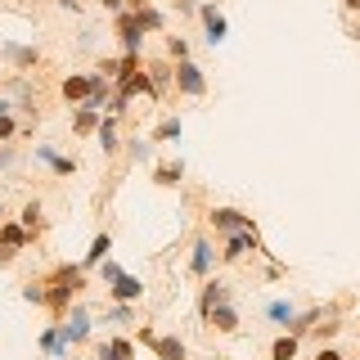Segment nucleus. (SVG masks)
<instances>
[{
  "label": "nucleus",
  "instance_id": "obj_34",
  "mask_svg": "<svg viewBox=\"0 0 360 360\" xmlns=\"http://www.w3.org/2000/svg\"><path fill=\"white\" fill-rule=\"evenodd\" d=\"M14 162H18L14 144H0V172H14Z\"/></svg>",
  "mask_w": 360,
  "mask_h": 360
},
{
  "label": "nucleus",
  "instance_id": "obj_27",
  "mask_svg": "<svg viewBox=\"0 0 360 360\" xmlns=\"http://www.w3.org/2000/svg\"><path fill=\"white\" fill-rule=\"evenodd\" d=\"M99 117H104V112H95V108L77 104V112H72V135H95V127H99Z\"/></svg>",
  "mask_w": 360,
  "mask_h": 360
},
{
  "label": "nucleus",
  "instance_id": "obj_39",
  "mask_svg": "<svg viewBox=\"0 0 360 360\" xmlns=\"http://www.w3.org/2000/svg\"><path fill=\"white\" fill-rule=\"evenodd\" d=\"M0 112H14V99H9L5 90H0Z\"/></svg>",
  "mask_w": 360,
  "mask_h": 360
},
{
  "label": "nucleus",
  "instance_id": "obj_31",
  "mask_svg": "<svg viewBox=\"0 0 360 360\" xmlns=\"http://www.w3.org/2000/svg\"><path fill=\"white\" fill-rule=\"evenodd\" d=\"M22 302H32V307H45V279H27V284H22Z\"/></svg>",
  "mask_w": 360,
  "mask_h": 360
},
{
  "label": "nucleus",
  "instance_id": "obj_8",
  "mask_svg": "<svg viewBox=\"0 0 360 360\" xmlns=\"http://www.w3.org/2000/svg\"><path fill=\"white\" fill-rule=\"evenodd\" d=\"M248 252H266L262 248V234H257V225L252 230H239V234H225V248H221V262H243Z\"/></svg>",
  "mask_w": 360,
  "mask_h": 360
},
{
  "label": "nucleus",
  "instance_id": "obj_28",
  "mask_svg": "<svg viewBox=\"0 0 360 360\" xmlns=\"http://www.w3.org/2000/svg\"><path fill=\"white\" fill-rule=\"evenodd\" d=\"M180 131H185V122H180L176 112H172V117H162V122L153 127L149 140H153V144H172V140H180Z\"/></svg>",
  "mask_w": 360,
  "mask_h": 360
},
{
  "label": "nucleus",
  "instance_id": "obj_13",
  "mask_svg": "<svg viewBox=\"0 0 360 360\" xmlns=\"http://www.w3.org/2000/svg\"><path fill=\"white\" fill-rule=\"evenodd\" d=\"M37 347H41V356H50V360H72V342L63 338L59 320H54V324H45V329L37 333Z\"/></svg>",
  "mask_w": 360,
  "mask_h": 360
},
{
  "label": "nucleus",
  "instance_id": "obj_32",
  "mask_svg": "<svg viewBox=\"0 0 360 360\" xmlns=\"http://www.w3.org/2000/svg\"><path fill=\"white\" fill-rule=\"evenodd\" d=\"M14 135H18V117L14 112H0V144H14Z\"/></svg>",
  "mask_w": 360,
  "mask_h": 360
},
{
  "label": "nucleus",
  "instance_id": "obj_14",
  "mask_svg": "<svg viewBox=\"0 0 360 360\" xmlns=\"http://www.w3.org/2000/svg\"><path fill=\"white\" fill-rule=\"evenodd\" d=\"M221 302H230V284L217 279V275H207V279H202V292H198V320H207Z\"/></svg>",
  "mask_w": 360,
  "mask_h": 360
},
{
  "label": "nucleus",
  "instance_id": "obj_17",
  "mask_svg": "<svg viewBox=\"0 0 360 360\" xmlns=\"http://www.w3.org/2000/svg\"><path fill=\"white\" fill-rule=\"evenodd\" d=\"M104 288H108V297H112V302H140V297H144V279L127 275V270H122L112 284H104Z\"/></svg>",
  "mask_w": 360,
  "mask_h": 360
},
{
  "label": "nucleus",
  "instance_id": "obj_41",
  "mask_svg": "<svg viewBox=\"0 0 360 360\" xmlns=\"http://www.w3.org/2000/svg\"><path fill=\"white\" fill-rule=\"evenodd\" d=\"M5 217H9V212H5V198H0V221H5Z\"/></svg>",
  "mask_w": 360,
  "mask_h": 360
},
{
  "label": "nucleus",
  "instance_id": "obj_4",
  "mask_svg": "<svg viewBox=\"0 0 360 360\" xmlns=\"http://www.w3.org/2000/svg\"><path fill=\"white\" fill-rule=\"evenodd\" d=\"M32 243H37V234L22 230L18 217H5V221H0V266H9L18 252H27Z\"/></svg>",
  "mask_w": 360,
  "mask_h": 360
},
{
  "label": "nucleus",
  "instance_id": "obj_21",
  "mask_svg": "<svg viewBox=\"0 0 360 360\" xmlns=\"http://www.w3.org/2000/svg\"><path fill=\"white\" fill-rule=\"evenodd\" d=\"M180 180H185V162H180V158H162V162L153 167V185H162V189H176Z\"/></svg>",
  "mask_w": 360,
  "mask_h": 360
},
{
  "label": "nucleus",
  "instance_id": "obj_42",
  "mask_svg": "<svg viewBox=\"0 0 360 360\" xmlns=\"http://www.w3.org/2000/svg\"><path fill=\"white\" fill-rule=\"evenodd\" d=\"M347 360H352V356H347Z\"/></svg>",
  "mask_w": 360,
  "mask_h": 360
},
{
  "label": "nucleus",
  "instance_id": "obj_15",
  "mask_svg": "<svg viewBox=\"0 0 360 360\" xmlns=\"http://www.w3.org/2000/svg\"><path fill=\"white\" fill-rule=\"evenodd\" d=\"M90 86H95V72H68L59 82V95L68 99V104H86Z\"/></svg>",
  "mask_w": 360,
  "mask_h": 360
},
{
  "label": "nucleus",
  "instance_id": "obj_29",
  "mask_svg": "<svg viewBox=\"0 0 360 360\" xmlns=\"http://www.w3.org/2000/svg\"><path fill=\"white\" fill-rule=\"evenodd\" d=\"M131 144V162H144V158H153V140H149V135H135V140H127Z\"/></svg>",
  "mask_w": 360,
  "mask_h": 360
},
{
  "label": "nucleus",
  "instance_id": "obj_2",
  "mask_svg": "<svg viewBox=\"0 0 360 360\" xmlns=\"http://www.w3.org/2000/svg\"><path fill=\"white\" fill-rule=\"evenodd\" d=\"M172 90L180 99H202L207 95V72L194 59H176L172 63Z\"/></svg>",
  "mask_w": 360,
  "mask_h": 360
},
{
  "label": "nucleus",
  "instance_id": "obj_36",
  "mask_svg": "<svg viewBox=\"0 0 360 360\" xmlns=\"http://www.w3.org/2000/svg\"><path fill=\"white\" fill-rule=\"evenodd\" d=\"M315 360H347V356L338 352V347H320V352H315Z\"/></svg>",
  "mask_w": 360,
  "mask_h": 360
},
{
  "label": "nucleus",
  "instance_id": "obj_23",
  "mask_svg": "<svg viewBox=\"0 0 360 360\" xmlns=\"http://www.w3.org/2000/svg\"><path fill=\"white\" fill-rule=\"evenodd\" d=\"M18 225L27 234H41L45 230V202L41 198H27V202H22V212H18Z\"/></svg>",
  "mask_w": 360,
  "mask_h": 360
},
{
  "label": "nucleus",
  "instance_id": "obj_38",
  "mask_svg": "<svg viewBox=\"0 0 360 360\" xmlns=\"http://www.w3.org/2000/svg\"><path fill=\"white\" fill-rule=\"evenodd\" d=\"M99 5H104V9H112V14H122V9H127V0H99Z\"/></svg>",
  "mask_w": 360,
  "mask_h": 360
},
{
  "label": "nucleus",
  "instance_id": "obj_16",
  "mask_svg": "<svg viewBox=\"0 0 360 360\" xmlns=\"http://www.w3.org/2000/svg\"><path fill=\"white\" fill-rule=\"evenodd\" d=\"M297 311H302V307H297L292 297H270L266 307H262V315H266L270 324H275V329H288V324L297 320Z\"/></svg>",
  "mask_w": 360,
  "mask_h": 360
},
{
  "label": "nucleus",
  "instance_id": "obj_40",
  "mask_svg": "<svg viewBox=\"0 0 360 360\" xmlns=\"http://www.w3.org/2000/svg\"><path fill=\"white\" fill-rule=\"evenodd\" d=\"M342 9H347V14H356V9H360V0H342Z\"/></svg>",
  "mask_w": 360,
  "mask_h": 360
},
{
  "label": "nucleus",
  "instance_id": "obj_12",
  "mask_svg": "<svg viewBox=\"0 0 360 360\" xmlns=\"http://www.w3.org/2000/svg\"><path fill=\"white\" fill-rule=\"evenodd\" d=\"M95 140H99V149H104V158H117L122 153V117L117 112H104V117H99V127H95Z\"/></svg>",
  "mask_w": 360,
  "mask_h": 360
},
{
  "label": "nucleus",
  "instance_id": "obj_1",
  "mask_svg": "<svg viewBox=\"0 0 360 360\" xmlns=\"http://www.w3.org/2000/svg\"><path fill=\"white\" fill-rule=\"evenodd\" d=\"M86 288V266H54L45 279V311L59 320V315L77 302V292Z\"/></svg>",
  "mask_w": 360,
  "mask_h": 360
},
{
  "label": "nucleus",
  "instance_id": "obj_24",
  "mask_svg": "<svg viewBox=\"0 0 360 360\" xmlns=\"http://www.w3.org/2000/svg\"><path fill=\"white\" fill-rule=\"evenodd\" d=\"M144 77H149V95L158 99L167 86H172V59L167 63H144Z\"/></svg>",
  "mask_w": 360,
  "mask_h": 360
},
{
  "label": "nucleus",
  "instance_id": "obj_11",
  "mask_svg": "<svg viewBox=\"0 0 360 360\" xmlns=\"http://www.w3.org/2000/svg\"><path fill=\"white\" fill-rule=\"evenodd\" d=\"M0 59L14 72H32V68H41V50L37 45H18V41H0Z\"/></svg>",
  "mask_w": 360,
  "mask_h": 360
},
{
  "label": "nucleus",
  "instance_id": "obj_37",
  "mask_svg": "<svg viewBox=\"0 0 360 360\" xmlns=\"http://www.w3.org/2000/svg\"><path fill=\"white\" fill-rule=\"evenodd\" d=\"M59 9L63 14H82V0H59Z\"/></svg>",
  "mask_w": 360,
  "mask_h": 360
},
{
  "label": "nucleus",
  "instance_id": "obj_7",
  "mask_svg": "<svg viewBox=\"0 0 360 360\" xmlns=\"http://www.w3.org/2000/svg\"><path fill=\"white\" fill-rule=\"evenodd\" d=\"M144 37H149V32L140 27V18H135L131 9H122V14H117V41H122V54H135V59H144Z\"/></svg>",
  "mask_w": 360,
  "mask_h": 360
},
{
  "label": "nucleus",
  "instance_id": "obj_10",
  "mask_svg": "<svg viewBox=\"0 0 360 360\" xmlns=\"http://www.w3.org/2000/svg\"><path fill=\"white\" fill-rule=\"evenodd\" d=\"M217 248H212V239H207V234H198V239L194 243H189V275H194V279H207L212 275V270H217Z\"/></svg>",
  "mask_w": 360,
  "mask_h": 360
},
{
  "label": "nucleus",
  "instance_id": "obj_19",
  "mask_svg": "<svg viewBox=\"0 0 360 360\" xmlns=\"http://www.w3.org/2000/svg\"><path fill=\"white\" fill-rule=\"evenodd\" d=\"M108 257H112V234H108V230H99L95 239H90V248H86L82 266H86V270H99V262H108Z\"/></svg>",
  "mask_w": 360,
  "mask_h": 360
},
{
  "label": "nucleus",
  "instance_id": "obj_3",
  "mask_svg": "<svg viewBox=\"0 0 360 360\" xmlns=\"http://www.w3.org/2000/svg\"><path fill=\"white\" fill-rule=\"evenodd\" d=\"M59 329H63V338L72 342V352H77V347L90 342V333H95V315H90L86 302H72V307L59 315Z\"/></svg>",
  "mask_w": 360,
  "mask_h": 360
},
{
  "label": "nucleus",
  "instance_id": "obj_18",
  "mask_svg": "<svg viewBox=\"0 0 360 360\" xmlns=\"http://www.w3.org/2000/svg\"><path fill=\"white\" fill-rule=\"evenodd\" d=\"M131 14L140 18V27L149 32V37H162V32H167V14H162V9L153 5V0H144V5H135Z\"/></svg>",
  "mask_w": 360,
  "mask_h": 360
},
{
  "label": "nucleus",
  "instance_id": "obj_22",
  "mask_svg": "<svg viewBox=\"0 0 360 360\" xmlns=\"http://www.w3.org/2000/svg\"><path fill=\"white\" fill-rule=\"evenodd\" d=\"M99 360H135V342L122 333H108V342H99Z\"/></svg>",
  "mask_w": 360,
  "mask_h": 360
},
{
  "label": "nucleus",
  "instance_id": "obj_35",
  "mask_svg": "<svg viewBox=\"0 0 360 360\" xmlns=\"http://www.w3.org/2000/svg\"><path fill=\"white\" fill-rule=\"evenodd\" d=\"M117 275H122V266L112 262V257H108V262H99V279H104V284H112Z\"/></svg>",
  "mask_w": 360,
  "mask_h": 360
},
{
  "label": "nucleus",
  "instance_id": "obj_25",
  "mask_svg": "<svg viewBox=\"0 0 360 360\" xmlns=\"http://www.w3.org/2000/svg\"><path fill=\"white\" fill-rule=\"evenodd\" d=\"M297 347H302V338H297V333L279 329V338L270 342V360H297Z\"/></svg>",
  "mask_w": 360,
  "mask_h": 360
},
{
  "label": "nucleus",
  "instance_id": "obj_9",
  "mask_svg": "<svg viewBox=\"0 0 360 360\" xmlns=\"http://www.w3.org/2000/svg\"><path fill=\"white\" fill-rule=\"evenodd\" d=\"M32 162L37 167H45V172L50 176H77V158H68V153H59L54 149V144H37V149H32Z\"/></svg>",
  "mask_w": 360,
  "mask_h": 360
},
{
  "label": "nucleus",
  "instance_id": "obj_33",
  "mask_svg": "<svg viewBox=\"0 0 360 360\" xmlns=\"http://www.w3.org/2000/svg\"><path fill=\"white\" fill-rule=\"evenodd\" d=\"M167 59H189V41L185 37H167Z\"/></svg>",
  "mask_w": 360,
  "mask_h": 360
},
{
  "label": "nucleus",
  "instance_id": "obj_5",
  "mask_svg": "<svg viewBox=\"0 0 360 360\" xmlns=\"http://www.w3.org/2000/svg\"><path fill=\"white\" fill-rule=\"evenodd\" d=\"M207 225H212V230H217L221 239H225V234H239V230H252L257 221L248 217L243 207H230V202H217V207L207 212Z\"/></svg>",
  "mask_w": 360,
  "mask_h": 360
},
{
  "label": "nucleus",
  "instance_id": "obj_26",
  "mask_svg": "<svg viewBox=\"0 0 360 360\" xmlns=\"http://www.w3.org/2000/svg\"><path fill=\"white\" fill-rule=\"evenodd\" d=\"M153 352H158V360H185V356H189V352H185V342H180L176 333H158Z\"/></svg>",
  "mask_w": 360,
  "mask_h": 360
},
{
  "label": "nucleus",
  "instance_id": "obj_6",
  "mask_svg": "<svg viewBox=\"0 0 360 360\" xmlns=\"http://www.w3.org/2000/svg\"><path fill=\"white\" fill-rule=\"evenodd\" d=\"M198 22H202V41L217 50V45L230 37V22H225V14H221V5L217 0H198Z\"/></svg>",
  "mask_w": 360,
  "mask_h": 360
},
{
  "label": "nucleus",
  "instance_id": "obj_20",
  "mask_svg": "<svg viewBox=\"0 0 360 360\" xmlns=\"http://www.w3.org/2000/svg\"><path fill=\"white\" fill-rule=\"evenodd\" d=\"M202 324H207V329H217V333H239V311H234V302H221V307L212 311Z\"/></svg>",
  "mask_w": 360,
  "mask_h": 360
},
{
  "label": "nucleus",
  "instance_id": "obj_30",
  "mask_svg": "<svg viewBox=\"0 0 360 360\" xmlns=\"http://www.w3.org/2000/svg\"><path fill=\"white\" fill-rule=\"evenodd\" d=\"M135 320V302H112L108 307V324H131Z\"/></svg>",
  "mask_w": 360,
  "mask_h": 360
}]
</instances>
